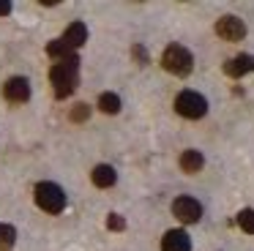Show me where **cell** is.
I'll return each instance as SVG.
<instances>
[{
	"instance_id": "277c9868",
	"label": "cell",
	"mask_w": 254,
	"mask_h": 251,
	"mask_svg": "<svg viewBox=\"0 0 254 251\" xmlns=\"http://www.w3.org/2000/svg\"><path fill=\"white\" fill-rule=\"evenodd\" d=\"M175 112L181 115V118L199 120L208 112V101H205V96H199V93H194V90H183V93H178V98H175Z\"/></svg>"
},
{
	"instance_id": "2e32d148",
	"label": "cell",
	"mask_w": 254,
	"mask_h": 251,
	"mask_svg": "<svg viewBox=\"0 0 254 251\" xmlns=\"http://www.w3.org/2000/svg\"><path fill=\"white\" fill-rule=\"evenodd\" d=\"M238 224H241V229L243 232H249V235H254V210H241L238 213Z\"/></svg>"
},
{
	"instance_id": "30bf717a",
	"label": "cell",
	"mask_w": 254,
	"mask_h": 251,
	"mask_svg": "<svg viewBox=\"0 0 254 251\" xmlns=\"http://www.w3.org/2000/svg\"><path fill=\"white\" fill-rule=\"evenodd\" d=\"M61 38H63V41H66L71 49H79L85 41H88V27H85V22H71Z\"/></svg>"
},
{
	"instance_id": "8fae6325",
	"label": "cell",
	"mask_w": 254,
	"mask_h": 251,
	"mask_svg": "<svg viewBox=\"0 0 254 251\" xmlns=\"http://www.w3.org/2000/svg\"><path fill=\"white\" fill-rule=\"evenodd\" d=\"M90 180H93V186H99V188H110V186H115L118 172L110 167V164H99V167L90 172Z\"/></svg>"
},
{
	"instance_id": "ba28073f",
	"label": "cell",
	"mask_w": 254,
	"mask_h": 251,
	"mask_svg": "<svg viewBox=\"0 0 254 251\" xmlns=\"http://www.w3.org/2000/svg\"><path fill=\"white\" fill-rule=\"evenodd\" d=\"M161 251H191V238L183 229H170L161 238Z\"/></svg>"
},
{
	"instance_id": "5b68a950",
	"label": "cell",
	"mask_w": 254,
	"mask_h": 251,
	"mask_svg": "<svg viewBox=\"0 0 254 251\" xmlns=\"http://www.w3.org/2000/svg\"><path fill=\"white\" fill-rule=\"evenodd\" d=\"M172 213H175V218L183 224H197L199 216H202V205H199L194 196H178V199L172 202Z\"/></svg>"
},
{
	"instance_id": "8992f818",
	"label": "cell",
	"mask_w": 254,
	"mask_h": 251,
	"mask_svg": "<svg viewBox=\"0 0 254 251\" xmlns=\"http://www.w3.org/2000/svg\"><path fill=\"white\" fill-rule=\"evenodd\" d=\"M3 96L11 104H25L30 98V82L25 79V76H11V79L3 85Z\"/></svg>"
},
{
	"instance_id": "9a60e30c",
	"label": "cell",
	"mask_w": 254,
	"mask_h": 251,
	"mask_svg": "<svg viewBox=\"0 0 254 251\" xmlns=\"http://www.w3.org/2000/svg\"><path fill=\"white\" fill-rule=\"evenodd\" d=\"M17 243V229L11 224H0V251H8Z\"/></svg>"
},
{
	"instance_id": "d6986e66",
	"label": "cell",
	"mask_w": 254,
	"mask_h": 251,
	"mask_svg": "<svg viewBox=\"0 0 254 251\" xmlns=\"http://www.w3.org/2000/svg\"><path fill=\"white\" fill-rule=\"evenodd\" d=\"M131 52H134V58H139V63H148V55H145L142 47H134Z\"/></svg>"
},
{
	"instance_id": "9c48e42d",
	"label": "cell",
	"mask_w": 254,
	"mask_h": 251,
	"mask_svg": "<svg viewBox=\"0 0 254 251\" xmlns=\"http://www.w3.org/2000/svg\"><path fill=\"white\" fill-rule=\"evenodd\" d=\"M254 71V58L252 55H238V58H230L224 63V74L232 76V79H241L243 74Z\"/></svg>"
},
{
	"instance_id": "ac0fdd59",
	"label": "cell",
	"mask_w": 254,
	"mask_h": 251,
	"mask_svg": "<svg viewBox=\"0 0 254 251\" xmlns=\"http://www.w3.org/2000/svg\"><path fill=\"white\" fill-rule=\"evenodd\" d=\"M107 229H115V232H123V229H126V221H123V216H118V213L107 216Z\"/></svg>"
},
{
	"instance_id": "4fadbf2b",
	"label": "cell",
	"mask_w": 254,
	"mask_h": 251,
	"mask_svg": "<svg viewBox=\"0 0 254 251\" xmlns=\"http://www.w3.org/2000/svg\"><path fill=\"white\" fill-rule=\"evenodd\" d=\"M47 55L55 58V60H66V58H71V55H77V52H74L63 38H55V41H50V47H47Z\"/></svg>"
},
{
	"instance_id": "ffe728a7",
	"label": "cell",
	"mask_w": 254,
	"mask_h": 251,
	"mask_svg": "<svg viewBox=\"0 0 254 251\" xmlns=\"http://www.w3.org/2000/svg\"><path fill=\"white\" fill-rule=\"evenodd\" d=\"M11 8H14V5L8 3V0H0V16H6V14H11Z\"/></svg>"
},
{
	"instance_id": "7a4b0ae2",
	"label": "cell",
	"mask_w": 254,
	"mask_h": 251,
	"mask_svg": "<svg viewBox=\"0 0 254 251\" xmlns=\"http://www.w3.org/2000/svg\"><path fill=\"white\" fill-rule=\"evenodd\" d=\"M161 65L175 76H189L191 68H194V58H191V52H189L186 47L170 44V47L164 49V55H161Z\"/></svg>"
},
{
	"instance_id": "52a82bcc",
	"label": "cell",
	"mask_w": 254,
	"mask_h": 251,
	"mask_svg": "<svg viewBox=\"0 0 254 251\" xmlns=\"http://www.w3.org/2000/svg\"><path fill=\"white\" fill-rule=\"evenodd\" d=\"M216 33H219L224 41H241L246 36V25H243L238 16H221L216 22Z\"/></svg>"
},
{
	"instance_id": "e0dca14e",
	"label": "cell",
	"mask_w": 254,
	"mask_h": 251,
	"mask_svg": "<svg viewBox=\"0 0 254 251\" xmlns=\"http://www.w3.org/2000/svg\"><path fill=\"white\" fill-rule=\"evenodd\" d=\"M88 118H90L88 104H77V107L71 109V120H74V123H82V120H88Z\"/></svg>"
},
{
	"instance_id": "7c38bea8",
	"label": "cell",
	"mask_w": 254,
	"mask_h": 251,
	"mask_svg": "<svg viewBox=\"0 0 254 251\" xmlns=\"http://www.w3.org/2000/svg\"><path fill=\"white\" fill-rule=\"evenodd\" d=\"M202 164H205V158H202V153H199V150H183L181 153V169H183V172L194 175V172L202 169Z\"/></svg>"
},
{
	"instance_id": "3957f363",
	"label": "cell",
	"mask_w": 254,
	"mask_h": 251,
	"mask_svg": "<svg viewBox=\"0 0 254 251\" xmlns=\"http://www.w3.org/2000/svg\"><path fill=\"white\" fill-rule=\"evenodd\" d=\"M36 205H39L44 213H52V216H58V213L66 207V191H63L58 183H50V180H44V183L36 186Z\"/></svg>"
},
{
	"instance_id": "6da1fadb",
	"label": "cell",
	"mask_w": 254,
	"mask_h": 251,
	"mask_svg": "<svg viewBox=\"0 0 254 251\" xmlns=\"http://www.w3.org/2000/svg\"><path fill=\"white\" fill-rule=\"evenodd\" d=\"M50 82L55 87V98H68L79 85V58L71 55L66 60H58L50 71Z\"/></svg>"
},
{
	"instance_id": "5bb4252c",
	"label": "cell",
	"mask_w": 254,
	"mask_h": 251,
	"mask_svg": "<svg viewBox=\"0 0 254 251\" xmlns=\"http://www.w3.org/2000/svg\"><path fill=\"white\" fill-rule=\"evenodd\" d=\"M99 109H101V112H107V115H118V112H121V96H115V93H101Z\"/></svg>"
}]
</instances>
